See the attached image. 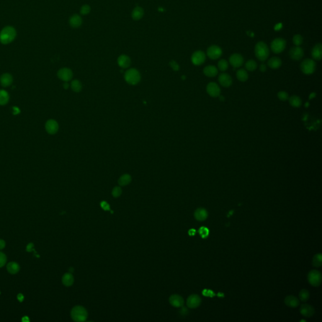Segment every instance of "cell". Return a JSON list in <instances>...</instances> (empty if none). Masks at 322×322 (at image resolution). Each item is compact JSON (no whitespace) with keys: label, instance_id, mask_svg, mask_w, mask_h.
I'll use <instances>...</instances> for the list:
<instances>
[{"label":"cell","instance_id":"6da1fadb","mask_svg":"<svg viewBox=\"0 0 322 322\" xmlns=\"http://www.w3.org/2000/svg\"><path fill=\"white\" fill-rule=\"evenodd\" d=\"M16 35V30L13 27H7L0 33V42L3 44H8L15 39Z\"/></svg>","mask_w":322,"mask_h":322},{"label":"cell","instance_id":"7a4b0ae2","mask_svg":"<svg viewBox=\"0 0 322 322\" xmlns=\"http://www.w3.org/2000/svg\"><path fill=\"white\" fill-rule=\"evenodd\" d=\"M255 54L259 61H265L269 56V50L267 45L263 42H258L255 47Z\"/></svg>","mask_w":322,"mask_h":322},{"label":"cell","instance_id":"3957f363","mask_svg":"<svg viewBox=\"0 0 322 322\" xmlns=\"http://www.w3.org/2000/svg\"><path fill=\"white\" fill-rule=\"evenodd\" d=\"M72 320L76 322H82L86 320L87 312L86 310L81 306L74 307L71 313Z\"/></svg>","mask_w":322,"mask_h":322},{"label":"cell","instance_id":"277c9868","mask_svg":"<svg viewBox=\"0 0 322 322\" xmlns=\"http://www.w3.org/2000/svg\"><path fill=\"white\" fill-rule=\"evenodd\" d=\"M125 79L130 84L135 85L141 81V74L135 69H128L125 74Z\"/></svg>","mask_w":322,"mask_h":322},{"label":"cell","instance_id":"5b68a950","mask_svg":"<svg viewBox=\"0 0 322 322\" xmlns=\"http://www.w3.org/2000/svg\"><path fill=\"white\" fill-rule=\"evenodd\" d=\"M321 274L318 270H312L308 274V281L314 287H318L321 285Z\"/></svg>","mask_w":322,"mask_h":322},{"label":"cell","instance_id":"8992f818","mask_svg":"<svg viewBox=\"0 0 322 322\" xmlns=\"http://www.w3.org/2000/svg\"><path fill=\"white\" fill-rule=\"evenodd\" d=\"M301 71L306 75H310L313 74L316 69V64L315 62L310 59H307L304 60L300 66Z\"/></svg>","mask_w":322,"mask_h":322},{"label":"cell","instance_id":"52a82bcc","mask_svg":"<svg viewBox=\"0 0 322 322\" xmlns=\"http://www.w3.org/2000/svg\"><path fill=\"white\" fill-rule=\"evenodd\" d=\"M286 40L281 38L274 39L270 45V47L273 52L275 54H280L286 48Z\"/></svg>","mask_w":322,"mask_h":322},{"label":"cell","instance_id":"ba28073f","mask_svg":"<svg viewBox=\"0 0 322 322\" xmlns=\"http://www.w3.org/2000/svg\"><path fill=\"white\" fill-rule=\"evenodd\" d=\"M206 91L208 94L213 98L218 97L221 93L219 86L214 82H211L208 84L206 86Z\"/></svg>","mask_w":322,"mask_h":322},{"label":"cell","instance_id":"9c48e42d","mask_svg":"<svg viewBox=\"0 0 322 322\" xmlns=\"http://www.w3.org/2000/svg\"><path fill=\"white\" fill-rule=\"evenodd\" d=\"M221 54L222 51L221 48L217 45H211L207 50V56L209 58L213 60L220 58Z\"/></svg>","mask_w":322,"mask_h":322},{"label":"cell","instance_id":"30bf717a","mask_svg":"<svg viewBox=\"0 0 322 322\" xmlns=\"http://www.w3.org/2000/svg\"><path fill=\"white\" fill-rule=\"evenodd\" d=\"M206 59L205 54L201 51H198L193 53L191 57V61L193 64L196 66H200L203 64Z\"/></svg>","mask_w":322,"mask_h":322},{"label":"cell","instance_id":"8fae6325","mask_svg":"<svg viewBox=\"0 0 322 322\" xmlns=\"http://www.w3.org/2000/svg\"><path fill=\"white\" fill-rule=\"evenodd\" d=\"M201 303V299L198 295H191L187 299V306L190 308H196Z\"/></svg>","mask_w":322,"mask_h":322},{"label":"cell","instance_id":"7c38bea8","mask_svg":"<svg viewBox=\"0 0 322 322\" xmlns=\"http://www.w3.org/2000/svg\"><path fill=\"white\" fill-rule=\"evenodd\" d=\"M230 64L235 68L240 67L244 64V57L239 54H232L229 59Z\"/></svg>","mask_w":322,"mask_h":322},{"label":"cell","instance_id":"4fadbf2b","mask_svg":"<svg viewBox=\"0 0 322 322\" xmlns=\"http://www.w3.org/2000/svg\"><path fill=\"white\" fill-rule=\"evenodd\" d=\"M57 76L60 79L64 81H69L72 78L73 73L69 68H62L58 71Z\"/></svg>","mask_w":322,"mask_h":322},{"label":"cell","instance_id":"5bb4252c","mask_svg":"<svg viewBox=\"0 0 322 322\" xmlns=\"http://www.w3.org/2000/svg\"><path fill=\"white\" fill-rule=\"evenodd\" d=\"M218 81L223 87H228L232 84V79L231 76L226 73H221L218 77Z\"/></svg>","mask_w":322,"mask_h":322},{"label":"cell","instance_id":"9a60e30c","mask_svg":"<svg viewBox=\"0 0 322 322\" xmlns=\"http://www.w3.org/2000/svg\"><path fill=\"white\" fill-rule=\"evenodd\" d=\"M304 55L303 50L299 46H296V47H293L291 49L290 51V57L295 61H299L300 60Z\"/></svg>","mask_w":322,"mask_h":322},{"label":"cell","instance_id":"2e32d148","mask_svg":"<svg viewBox=\"0 0 322 322\" xmlns=\"http://www.w3.org/2000/svg\"><path fill=\"white\" fill-rule=\"evenodd\" d=\"M45 129L49 134H55L59 130V125L54 120H49L45 124Z\"/></svg>","mask_w":322,"mask_h":322},{"label":"cell","instance_id":"e0dca14e","mask_svg":"<svg viewBox=\"0 0 322 322\" xmlns=\"http://www.w3.org/2000/svg\"><path fill=\"white\" fill-rule=\"evenodd\" d=\"M170 304L176 308L182 307L185 303V301L182 296L178 295H172L169 298Z\"/></svg>","mask_w":322,"mask_h":322},{"label":"cell","instance_id":"ac0fdd59","mask_svg":"<svg viewBox=\"0 0 322 322\" xmlns=\"http://www.w3.org/2000/svg\"><path fill=\"white\" fill-rule=\"evenodd\" d=\"M300 313L301 314L305 317H311L315 313V309L313 306L303 304L301 305L300 308Z\"/></svg>","mask_w":322,"mask_h":322},{"label":"cell","instance_id":"d6986e66","mask_svg":"<svg viewBox=\"0 0 322 322\" xmlns=\"http://www.w3.org/2000/svg\"><path fill=\"white\" fill-rule=\"evenodd\" d=\"M195 218L200 221H203L205 220L208 217V212L206 210L203 208H198L195 212Z\"/></svg>","mask_w":322,"mask_h":322},{"label":"cell","instance_id":"ffe728a7","mask_svg":"<svg viewBox=\"0 0 322 322\" xmlns=\"http://www.w3.org/2000/svg\"><path fill=\"white\" fill-rule=\"evenodd\" d=\"M285 303L286 306L290 308H296L300 305L299 300L294 296H288L285 300Z\"/></svg>","mask_w":322,"mask_h":322},{"label":"cell","instance_id":"44dd1931","mask_svg":"<svg viewBox=\"0 0 322 322\" xmlns=\"http://www.w3.org/2000/svg\"><path fill=\"white\" fill-rule=\"evenodd\" d=\"M312 57L314 59L320 61L322 57V46L321 43L316 44L312 49Z\"/></svg>","mask_w":322,"mask_h":322},{"label":"cell","instance_id":"7402d4cb","mask_svg":"<svg viewBox=\"0 0 322 322\" xmlns=\"http://www.w3.org/2000/svg\"><path fill=\"white\" fill-rule=\"evenodd\" d=\"M118 64L121 68H128L131 64V60L128 56L121 55L118 59Z\"/></svg>","mask_w":322,"mask_h":322},{"label":"cell","instance_id":"603a6c76","mask_svg":"<svg viewBox=\"0 0 322 322\" xmlns=\"http://www.w3.org/2000/svg\"><path fill=\"white\" fill-rule=\"evenodd\" d=\"M204 74L209 77H215L218 74V69L214 66H208L203 69Z\"/></svg>","mask_w":322,"mask_h":322},{"label":"cell","instance_id":"cb8c5ba5","mask_svg":"<svg viewBox=\"0 0 322 322\" xmlns=\"http://www.w3.org/2000/svg\"><path fill=\"white\" fill-rule=\"evenodd\" d=\"M268 66L271 69H278L281 67V66L282 65V61L279 58V57H272L270 58L269 61H268Z\"/></svg>","mask_w":322,"mask_h":322},{"label":"cell","instance_id":"d4e9b609","mask_svg":"<svg viewBox=\"0 0 322 322\" xmlns=\"http://www.w3.org/2000/svg\"><path fill=\"white\" fill-rule=\"evenodd\" d=\"M0 82L3 87H8L12 84L13 77L10 74H3L0 77Z\"/></svg>","mask_w":322,"mask_h":322},{"label":"cell","instance_id":"484cf974","mask_svg":"<svg viewBox=\"0 0 322 322\" xmlns=\"http://www.w3.org/2000/svg\"><path fill=\"white\" fill-rule=\"evenodd\" d=\"M144 14V10L141 7H136L133 10L131 13V17L134 20H139L143 17Z\"/></svg>","mask_w":322,"mask_h":322},{"label":"cell","instance_id":"4316f807","mask_svg":"<svg viewBox=\"0 0 322 322\" xmlns=\"http://www.w3.org/2000/svg\"><path fill=\"white\" fill-rule=\"evenodd\" d=\"M82 22V18L78 15H74L69 19L70 25L73 28L79 27L81 25Z\"/></svg>","mask_w":322,"mask_h":322},{"label":"cell","instance_id":"83f0119b","mask_svg":"<svg viewBox=\"0 0 322 322\" xmlns=\"http://www.w3.org/2000/svg\"><path fill=\"white\" fill-rule=\"evenodd\" d=\"M74 281V277L71 273L65 274L62 278V282L63 285L66 286H71L73 285Z\"/></svg>","mask_w":322,"mask_h":322},{"label":"cell","instance_id":"f1b7e54d","mask_svg":"<svg viewBox=\"0 0 322 322\" xmlns=\"http://www.w3.org/2000/svg\"><path fill=\"white\" fill-rule=\"evenodd\" d=\"M289 103L291 106L295 108H299L302 103V101L301 98L298 96H292L289 98Z\"/></svg>","mask_w":322,"mask_h":322},{"label":"cell","instance_id":"f546056e","mask_svg":"<svg viewBox=\"0 0 322 322\" xmlns=\"http://www.w3.org/2000/svg\"><path fill=\"white\" fill-rule=\"evenodd\" d=\"M131 176L129 174H123V176H121L120 177V179H118V184L120 186H125L129 185V184L131 182Z\"/></svg>","mask_w":322,"mask_h":322},{"label":"cell","instance_id":"4dcf8cb0","mask_svg":"<svg viewBox=\"0 0 322 322\" xmlns=\"http://www.w3.org/2000/svg\"><path fill=\"white\" fill-rule=\"evenodd\" d=\"M236 76H237L238 80H239L241 82H245L249 78V75H248L247 72L244 69H240L238 70L237 72Z\"/></svg>","mask_w":322,"mask_h":322},{"label":"cell","instance_id":"1f68e13d","mask_svg":"<svg viewBox=\"0 0 322 322\" xmlns=\"http://www.w3.org/2000/svg\"><path fill=\"white\" fill-rule=\"evenodd\" d=\"M10 97L5 90H0V105H5L9 102Z\"/></svg>","mask_w":322,"mask_h":322},{"label":"cell","instance_id":"d6a6232c","mask_svg":"<svg viewBox=\"0 0 322 322\" xmlns=\"http://www.w3.org/2000/svg\"><path fill=\"white\" fill-rule=\"evenodd\" d=\"M7 270L10 274H16L20 270L19 265L14 262H12L8 264L7 265Z\"/></svg>","mask_w":322,"mask_h":322},{"label":"cell","instance_id":"836d02e7","mask_svg":"<svg viewBox=\"0 0 322 322\" xmlns=\"http://www.w3.org/2000/svg\"><path fill=\"white\" fill-rule=\"evenodd\" d=\"M312 264L315 267H320L322 265V255L321 254H316L312 259Z\"/></svg>","mask_w":322,"mask_h":322},{"label":"cell","instance_id":"e575fe53","mask_svg":"<svg viewBox=\"0 0 322 322\" xmlns=\"http://www.w3.org/2000/svg\"><path fill=\"white\" fill-rule=\"evenodd\" d=\"M71 88L76 93H79L82 89V84L78 80H74L71 82Z\"/></svg>","mask_w":322,"mask_h":322},{"label":"cell","instance_id":"d590c367","mask_svg":"<svg viewBox=\"0 0 322 322\" xmlns=\"http://www.w3.org/2000/svg\"><path fill=\"white\" fill-rule=\"evenodd\" d=\"M257 64L254 60H249L245 63V68L249 71H254L257 69Z\"/></svg>","mask_w":322,"mask_h":322},{"label":"cell","instance_id":"8d00e7d4","mask_svg":"<svg viewBox=\"0 0 322 322\" xmlns=\"http://www.w3.org/2000/svg\"><path fill=\"white\" fill-rule=\"evenodd\" d=\"M300 300L303 302H306L310 298V293L306 290H302L299 293Z\"/></svg>","mask_w":322,"mask_h":322},{"label":"cell","instance_id":"74e56055","mask_svg":"<svg viewBox=\"0 0 322 322\" xmlns=\"http://www.w3.org/2000/svg\"><path fill=\"white\" fill-rule=\"evenodd\" d=\"M218 67L221 71H225L228 67V63L225 59L220 60L218 63Z\"/></svg>","mask_w":322,"mask_h":322},{"label":"cell","instance_id":"f35d334b","mask_svg":"<svg viewBox=\"0 0 322 322\" xmlns=\"http://www.w3.org/2000/svg\"><path fill=\"white\" fill-rule=\"evenodd\" d=\"M303 39L302 36L301 35H300V34L295 35L293 37V43L296 46H300L303 43Z\"/></svg>","mask_w":322,"mask_h":322},{"label":"cell","instance_id":"ab89813d","mask_svg":"<svg viewBox=\"0 0 322 322\" xmlns=\"http://www.w3.org/2000/svg\"><path fill=\"white\" fill-rule=\"evenodd\" d=\"M278 98L283 102H285L289 99V95L288 93L285 91H280L278 93Z\"/></svg>","mask_w":322,"mask_h":322},{"label":"cell","instance_id":"60d3db41","mask_svg":"<svg viewBox=\"0 0 322 322\" xmlns=\"http://www.w3.org/2000/svg\"><path fill=\"white\" fill-rule=\"evenodd\" d=\"M199 233H200V235L202 237V238H206L208 236L209 230L207 228L203 226L200 228Z\"/></svg>","mask_w":322,"mask_h":322},{"label":"cell","instance_id":"b9f144b4","mask_svg":"<svg viewBox=\"0 0 322 322\" xmlns=\"http://www.w3.org/2000/svg\"><path fill=\"white\" fill-rule=\"evenodd\" d=\"M121 193H122V190H121V188L119 186L115 187L113 188V190H112V195L115 198H118L119 196H120Z\"/></svg>","mask_w":322,"mask_h":322},{"label":"cell","instance_id":"7bdbcfd3","mask_svg":"<svg viewBox=\"0 0 322 322\" xmlns=\"http://www.w3.org/2000/svg\"><path fill=\"white\" fill-rule=\"evenodd\" d=\"M91 12V8L89 5H83L81 10H80V13L82 15H87L88 13H89V12Z\"/></svg>","mask_w":322,"mask_h":322},{"label":"cell","instance_id":"ee69618b","mask_svg":"<svg viewBox=\"0 0 322 322\" xmlns=\"http://www.w3.org/2000/svg\"><path fill=\"white\" fill-rule=\"evenodd\" d=\"M7 262V257L5 254L0 252V267H2Z\"/></svg>","mask_w":322,"mask_h":322},{"label":"cell","instance_id":"f6af8a7d","mask_svg":"<svg viewBox=\"0 0 322 322\" xmlns=\"http://www.w3.org/2000/svg\"><path fill=\"white\" fill-rule=\"evenodd\" d=\"M100 205H101V207L105 211H110V205L105 201H103L101 202L100 203Z\"/></svg>","mask_w":322,"mask_h":322},{"label":"cell","instance_id":"bcb514c9","mask_svg":"<svg viewBox=\"0 0 322 322\" xmlns=\"http://www.w3.org/2000/svg\"><path fill=\"white\" fill-rule=\"evenodd\" d=\"M170 66H171V67L172 68V69L174 71H178L179 69V65L177 64V63L174 61H172L171 62H170Z\"/></svg>","mask_w":322,"mask_h":322},{"label":"cell","instance_id":"7dc6e473","mask_svg":"<svg viewBox=\"0 0 322 322\" xmlns=\"http://www.w3.org/2000/svg\"><path fill=\"white\" fill-rule=\"evenodd\" d=\"M266 69H267V67H266L265 64H261V65H260V71L261 72H264L266 71Z\"/></svg>","mask_w":322,"mask_h":322},{"label":"cell","instance_id":"c3c4849f","mask_svg":"<svg viewBox=\"0 0 322 322\" xmlns=\"http://www.w3.org/2000/svg\"><path fill=\"white\" fill-rule=\"evenodd\" d=\"M5 247V242L4 240L0 239V250L3 249Z\"/></svg>","mask_w":322,"mask_h":322},{"label":"cell","instance_id":"681fc988","mask_svg":"<svg viewBox=\"0 0 322 322\" xmlns=\"http://www.w3.org/2000/svg\"><path fill=\"white\" fill-rule=\"evenodd\" d=\"M33 247V245L32 244H30L27 246V250L28 252H30V251L32 250Z\"/></svg>","mask_w":322,"mask_h":322},{"label":"cell","instance_id":"f907efd6","mask_svg":"<svg viewBox=\"0 0 322 322\" xmlns=\"http://www.w3.org/2000/svg\"><path fill=\"white\" fill-rule=\"evenodd\" d=\"M282 27H283V26H282V24H281V23H279V24H278V25H275V29L276 30H280L282 28Z\"/></svg>","mask_w":322,"mask_h":322},{"label":"cell","instance_id":"816d5d0a","mask_svg":"<svg viewBox=\"0 0 322 322\" xmlns=\"http://www.w3.org/2000/svg\"><path fill=\"white\" fill-rule=\"evenodd\" d=\"M63 86H64V88H65V89H67V88L69 87V84H68V83H66H66H64V84Z\"/></svg>","mask_w":322,"mask_h":322}]
</instances>
